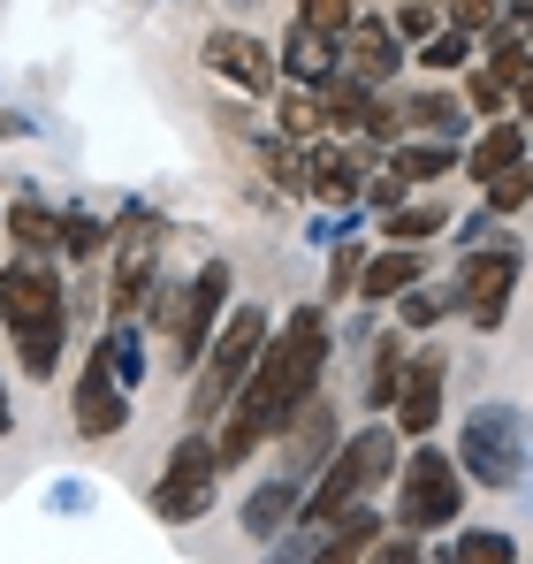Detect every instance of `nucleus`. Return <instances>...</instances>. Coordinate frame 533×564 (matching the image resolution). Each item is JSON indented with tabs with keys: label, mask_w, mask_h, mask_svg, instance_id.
Returning <instances> with one entry per match:
<instances>
[{
	"label": "nucleus",
	"mask_w": 533,
	"mask_h": 564,
	"mask_svg": "<svg viewBox=\"0 0 533 564\" xmlns=\"http://www.w3.org/2000/svg\"><path fill=\"white\" fill-rule=\"evenodd\" d=\"M274 443H290V473H320V458L344 443V435H336V404H320V397H313V404H305Z\"/></svg>",
	"instance_id": "nucleus-18"
},
{
	"label": "nucleus",
	"mask_w": 533,
	"mask_h": 564,
	"mask_svg": "<svg viewBox=\"0 0 533 564\" xmlns=\"http://www.w3.org/2000/svg\"><path fill=\"white\" fill-rule=\"evenodd\" d=\"M449 557L457 564H519V542L503 527H465V534H449Z\"/></svg>",
	"instance_id": "nucleus-32"
},
{
	"label": "nucleus",
	"mask_w": 533,
	"mask_h": 564,
	"mask_svg": "<svg viewBox=\"0 0 533 564\" xmlns=\"http://www.w3.org/2000/svg\"><path fill=\"white\" fill-rule=\"evenodd\" d=\"M389 23H396V39H404V46H420V39L443 23V0H396V8H389Z\"/></svg>",
	"instance_id": "nucleus-37"
},
{
	"label": "nucleus",
	"mask_w": 533,
	"mask_h": 564,
	"mask_svg": "<svg viewBox=\"0 0 533 564\" xmlns=\"http://www.w3.org/2000/svg\"><path fill=\"white\" fill-rule=\"evenodd\" d=\"M305 191H313L320 206H351L358 191H366V153L336 145V130L313 138V145H305Z\"/></svg>",
	"instance_id": "nucleus-15"
},
{
	"label": "nucleus",
	"mask_w": 533,
	"mask_h": 564,
	"mask_svg": "<svg viewBox=\"0 0 533 564\" xmlns=\"http://www.w3.org/2000/svg\"><path fill=\"white\" fill-rule=\"evenodd\" d=\"M297 503H305V473H274V480H260V488L244 496V534H252V542L290 534V527H297Z\"/></svg>",
	"instance_id": "nucleus-17"
},
{
	"label": "nucleus",
	"mask_w": 533,
	"mask_h": 564,
	"mask_svg": "<svg viewBox=\"0 0 533 564\" xmlns=\"http://www.w3.org/2000/svg\"><path fill=\"white\" fill-rule=\"evenodd\" d=\"M0 328L15 336V359L23 381H46L62 367V344H69V297L62 275L46 268V252H15L0 268Z\"/></svg>",
	"instance_id": "nucleus-2"
},
{
	"label": "nucleus",
	"mask_w": 533,
	"mask_h": 564,
	"mask_svg": "<svg viewBox=\"0 0 533 564\" xmlns=\"http://www.w3.org/2000/svg\"><path fill=\"white\" fill-rule=\"evenodd\" d=\"M511 107H519V122H526V130H533V69H526V77H519V85H511Z\"/></svg>",
	"instance_id": "nucleus-42"
},
{
	"label": "nucleus",
	"mask_w": 533,
	"mask_h": 564,
	"mask_svg": "<svg viewBox=\"0 0 533 564\" xmlns=\"http://www.w3.org/2000/svg\"><path fill=\"white\" fill-rule=\"evenodd\" d=\"M404 176H396V169H389V176H366V198H373V206H381V214H389V206H404Z\"/></svg>",
	"instance_id": "nucleus-41"
},
{
	"label": "nucleus",
	"mask_w": 533,
	"mask_h": 564,
	"mask_svg": "<svg viewBox=\"0 0 533 564\" xmlns=\"http://www.w3.org/2000/svg\"><path fill=\"white\" fill-rule=\"evenodd\" d=\"M274 130L282 138H297V145H313V138H328V107L313 85H290V93H274Z\"/></svg>",
	"instance_id": "nucleus-24"
},
{
	"label": "nucleus",
	"mask_w": 533,
	"mask_h": 564,
	"mask_svg": "<svg viewBox=\"0 0 533 564\" xmlns=\"http://www.w3.org/2000/svg\"><path fill=\"white\" fill-rule=\"evenodd\" d=\"M229 290H237V268H229V260H206V268L191 275L183 321H176V336H168V359H176L183 375H191V367H198V351L214 344V328H221V313H229Z\"/></svg>",
	"instance_id": "nucleus-10"
},
{
	"label": "nucleus",
	"mask_w": 533,
	"mask_h": 564,
	"mask_svg": "<svg viewBox=\"0 0 533 564\" xmlns=\"http://www.w3.org/2000/svg\"><path fill=\"white\" fill-rule=\"evenodd\" d=\"M519 161H526V122H511V115H503V122H488V130H480V145L457 161V176L496 184V176H503V169H519Z\"/></svg>",
	"instance_id": "nucleus-19"
},
{
	"label": "nucleus",
	"mask_w": 533,
	"mask_h": 564,
	"mask_svg": "<svg viewBox=\"0 0 533 564\" xmlns=\"http://www.w3.org/2000/svg\"><path fill=\"white\" fill-rule=\"evenodd\" d=\"M206 69L214 77H229L237 93H252V99H274L282 93V62H274V46H266L260 31H237V23H221V31H206Z\"/></svg>",
	"instance_id": "nucleus-11"
},
{
	"label": "nucleus",
	"mask_w": 533,
	"mask_h": 564,
	"mask_svg": "<svg viewBox=\"0 0 533 564\" xmlns=\"http://www.w3.org/2000/svg\"><path fill=\"white\" fill-rule=\"evenodd\" d=\"M358 15V0H297V23H313V31H328V39H344Z\"/></svg>",
	"instance_id": "nucleus-38"
},
{
	"label": "nucleus",
	"mask_w": 533,
	"mask_h": 564,
	"mask_svg": "<svg viewBox=\"0 0 533 564\" xmlns=\"http://www.w3.org/2000/svg\"><path fill=\"white\" fill-rule=\"evenodd\" d=\"M15 435V404H8V381H0V443Z\"/></svg>",
	"instance_id": "nucleus-44"
},
{
	"label": "nucleus",
	"mask_w": 533,
	"mask_h": 564,
	"mask_svg": "<svg viewBox=\"0 0 533 564\" xmlns=\"http://www.w3.org/2000/svg\"><path fill=\"white\" fill-rule=\"evenodd\" d=\"M161 245H168V221L153 206H122L115 221V282H107V313L115 321H138L153 282H161Z\"/></svg>",
	"instance_id": "nucleus-7"
},
{
	"label": "nucleus",
	"mask_w": 533,
	"mask_h": 564,
	"mask_svg": "<svg viewBox=\"0 0 533 564\" xmlns=\"http://www.w3.org/2000/svg\"><path fill=\"white\" fill-rule=\"evenodd\" d=\"M389 305H396V321L420 336V328H435V321H449V313H457V282H427V275H420L412 290H396Z\"/></svg>",
	"instance_id": "nucleus-25"
},
{
	"label": "nucleus",
	"mask_w": 533,
	"mask_h": 564,
	"mask_svg": "<svg viewBox=\"0 0 533 564\" xmlns=\"http://www.w3.org/2000/svg\"><path fill=\"white\" fill-rule=\"evenodd\" d=\"M420 275H427V252H420V245H389L381 260H366V268H358V297L389 305L396 290H412Z\"/></svg>",
	"instance_id": "nucleus-20"
},
{
	"label": "nucleus",
	"mask_w": 533,
	"mask_h": 564,
	"mask_svg": "<svg viewBox=\"0 0 533 564\" xmlns=\"http://www.w3.org/2000/svg\"><path fill=\"white\" fill-rule=\"evenodd\" d=\"M472 46H480V39H472L465 23H449V15H443V23H435V31H427V39L412 46V62H420L427 77H457V69L472 62Z\"/></svg>",
	"instance_id": "nucleus-22"
},
{
	"label": "nucleus",
	"mask_w": 533,
	"mask_h": 564,
	"mask_svg": "<svg viewBox=\"0 0 533 564\" xmlns=\"http://www.w3.org/2000/svg\"><path fill=\"white\" fill-rule=\"evenodd\" d=\"M404 367H412V344H404V336H381V344H373V375H366V404H373V412H389V404H396Z\"/></svg>",
	"instance_id": "nucleus-30"
},
{
	"label": "nucleus",
	"mask_w": 533,
	"mask_h": 564,
	"mask_svg": "<svg viewBox=\"0 0 533 564\" xmlns=\"http://www.w3.org/2000/svg\"><path fill=\"white\" fill-rule=\"evenodd\" d=\"M404 62H412V46L396 39V23H389V15H351V31H344V69H351V77L389 85Z\"/></svg>",
	"instance_id": "nucleus-14"
},
{
	"label": "nucleus",
	"mask_w": 533,
	"mask_h": 564,
	"mask_svg": "<svg viewBox=\"0 0 533 564\" xmlns=\"http://www.w3.org/2000/svg\"><path fill=\"white\" fill-rule=\"evenodd\" d=\"M480 191H488V214H519V206L533 198V153L519 161V169H503L496 184H480Z\"/></svg>",
	"instance_id": "nucleus-36"
},
{
	"label": "nucleus",
	"mask_w": 533,
	"mask_h": 564,
	"mask_svg": "<svg viewBox=\"0 0 533 564\" xmlns=\"http://www.w3.org/2000/svg\"><path fill=\"white\" fill-rule=\"evenodd\" d=\"M519 282H526V245H519V237H503V245H472L465 268H457V313H465L472 328H503Z\"/></svg>",
	"instance_id": "nucleus-8"
},
{
	"label": "nucleus",
	"mask_w": 533,
	"mask_h": 564,
	"mask_svg": "<svg viewBox=\"0 0 533 564\" xmlns=\"http://www.w3.org/2000/svg\"><path fill=\"white\" fill-rule=\"evenodd\" d=\"M130 381L107 367V351H85V375H77V389H69V420H77V435L85 443H107V435H122L130 427Z\"/></svg>",
	"instance_id": "nucleus-12"
},
{
	"label": "nucleus",
	"mask_w": 533,
	"mask_h": 564,
	"mask_svg": "<svg viewBox=\"0 0 533 564\" xmlns=\"http://www.w3.org/2000/svg\"><path fill=\"white\" fill-rule=\"evenodd\" d=\"M511 23H519V39H526V46H533V15H511Z\"/></svg>",
	"instance_id": "nucleus-45"
},
{
	"label": "nucleus",
	"mask_w": 533,
	"mask_h": 564,
	"mask_svg": "<svg viewBox=\"0 0 533 564\" xmlns=\"http://www.w3.org/2000/svg\"><path fill=\"white\" fill-rule=\"evenodd\" d=\"M107 245H115V229H107L91 206H69V214H62V245H54L62 260H99Z\"/></svg>",
	"instance_id": "nucleus-31"
},
{
	"label": "nucleus",
	"mask_w": 533,
	"mask_h": 564,
	"mask_svg": "<svg viewBox=\"0 0 533 564\" xmlns=\"http://www.w3.org/2000/svg\"><path fill=\"white\" fill-rule=\"evenodd\" d=\"M214 480H221V443H214L206 427H191L176 451H168V473L153 480V511H161L168 527L206 519V511H214Z\"/></svg>",
	"instance_id": "nucleus-9"
},
{
	"label": "nucleus",
	"mask_w": 533,
	"mask_h": 564,
	"mask_svg": "<svg viewBox=\"0 0 533 564\" xmlns=\"http://www.w3.org/2000/svg\"><path fill=\"white\" fill-rule=\"evenodd\" d=\"M443 15H449V23H465V31L480 39V31L503 23V0H443Z\"/></svg>",
	"instance_id": "nucleus-39"
},
{
	"label": "nucleus",
	"mask_w": 533,
	"mask_h": 564,
	"mask_svg": "<svg viewBox=\"0 0 533 564\" xmlns=\"http://www.w3.org/2000/svg\"><path fill=\"white\" fill-rule=\"evenodd\" d=\"M443 229H449L443 198H427V206H389V214H381V237H389V245H435Z\"/></svg>",
	"instance_id": "nucleus-29"
},
{
	"label": "nucleus",
	"mask_w": 533,
	"mask_h": 564,
	"mask_svg": "<svg viewBox=\"0 0 533 564\" xmlns=\"http://www.w3.org/2000/svg\"><path fill=\"white\" fill-rule=\"evenodd\" d=\"M389 169H396L404 184H443V176H457V145H449V138H420V145H389Z\"/></svg>",
	"instance_id": "nucleus-23"
},
{
	"label": "nucleus",
	"mask_w": 533,
	"mask_h": 564,
	"mask_svg": "<svg viewBox=\"0 0 533 564\" xmlns=\"http://www.w3.org/2000/svg\"><path fill=\"white\" fill-rule=\"evenodd\" d=\"M328 359H336V328H328V305H297L274 336L260 344L244 389L229 397V412L214 420V443H221V473L260 458V443H274L328 381Z\"/></svg>",
	"instance_id": "nucleus-1"
},
{
	"label": "nucleus",
	"mask_w": 533,
	"mask_h": 564,
	"mask_svg": "<svg viewBox=\"0 0 533 564\" xmlns=\"http://www.w3.org/2000/svg\"><path fill=\"white\" fill-rule=\"evenodd\" d=\"M381 85H366L351 69H336L328 85H320V107H328V130H366V107H373Z\"/></svg>",
	"instance_id": "nucleus-27"
},
{
	"label": "nucleus",
	"mask_w": 533,
	"mask_h": 564,
	"mask_svg": "<svg viewBox=\"0 0 533 564\" xmlns=\"http://www.w3.org/2000/svg\"><path fill=\"white\" fill-rule=\"evenodd\" d=\"M0 138H31V115L23 107H0Z\"/></svg>",
	"instance_id": "nucleus-43"
},
{
	"label": "nucleus",
	"mask_w": 533,
	"mask_h": 564,
	"mask_svg": "<svg viewBox=\"0 0 533 564\" xmlns=\"http://www.w3.org/2000/svg\"><path fill=\"white\" fill-rule=\"evenodd\" d=\"M443 389H449V359H443V351H420V359L404 367L396 404H389L396 435H435V427H443Z\"/></svg>",
	"instance_id": "nucleus-13"
},
{
	"label": "nucleus",
	"mask_w": 533,
	"mask_h": 564,
	"mask_svg": "<svg viewBox=\"0 0 533 564\" xmlns=\"http://www.w3.org/2000/svg\"><path fill=\"white\" fill-rule=\"evenodd\" d=\"M260 344H266V313L260 305H237V313L214 328V344H206L198 367H191V397H183V420H191V427H214V420L229 412V397L244 389Z\"/></svg>",
	"instance_id": "nucleus-4"
},
{
	"label": "nucleus",
	"mask_w": 533,
	"mask_h": 564,
	"mask_svg": "<svg viewBox=\"0 0 533 564\" xmlns=\"http://www.w3.org/2000/svg\"><path fill=\"white\" fill-rule=\"evenodd\" d=\"M260 169H266V184L305 191V145L297 138H260Z\"/></svg>",
	"instance_id": "nucleus-35"
},
{
	"label": "nucleus",
	"mask_w": 533,
	"mask_h": 564,
	"mask_svg": "<svg viewBox=\"0 0 533 564\" xmlns=\"http://www.w3.org/2000/svg\"><path fill=\"white\" fill-rule=\"evenodd\" d=\"M404 466V451H396V427L389 420H373V427H358L344 435L336 451H328V466L320 480H305V503H297V527H328V519H344L351 503H366L389 473Z\"/></svg>",
	"instance_id": "nucleus-3"
},
{
	"label": "nucleus",
	"mask_w": 533,
	"mask_h": 564,
	"mask_svg": "<svg viewBox=\"0 0 533 564\" xmlns=\"http://www.w3.org/2000/svg\"><path fill=\"white\" fill-rule=\"evenodd\" d=\"M457 77H465V85H457V93H465V107H472V115H488V122H503V115H511V85H503V77H496V69H488V62H480V69H472V62H465V69H457Z\"/></svg>",
	"instance_id": "nucleus-33"
},
{
	"label": "nucleus",
	"mask_w": 533,
	"mask_h": 564,
	"mask_svg": "<svg viewBox=\"0 0 533 564\" xmlns=\"http://www.w3.org/2000/svg\"><path fill=\"white\" fill-rule=\"evenodd\" d=\"M0 229L15 237V252H54V245H62V214L39 206V198H15V206L0 214Z\"/></svg>",
	"instance_id": "nucleus-26"
},
{
	"label": "nucleus",
	"mask_w": 533,
	"mask_h": 564,
	"mask_svg": "<svg viewBox=\"0 0 533 564\" xmlns=\"http://www.w3.org/2000/svg\"><path fill=\"white\" fill-rule=\"evenodd\" d=\"M404 130H420V138H465V93H412L404 99Z\"/></svg>",
	"instance_id": "nucleus-21"
},
{
	"label": "nucleus",
	"mask_w": 533,
	"mask_h": 564,
	"mask_svg": "<svg viewBox=\"0 0 533 564\" xmlns=\"http://www.w3.org/2000/svg\"><path fill=\"white\" fill-rule=\"evenodd\" d=\"M373 542H381V519L373 511H344V519H328V534H320V557L344 564V557H373Z\"/></svg>",
	"instance_id": "nucleus-28"
},
{
	"label": "nucleus",
	"mask_w": 533,
	"mask_h": 564,
	"mask_svg": "<svg viewBox=\"0 0 533 564\" xmlns=\"http://www.w3.org/2000/svg\"><path fill=\"white\" fill-rule=\"evenodd\" d=\"M465 488H472V480H465V466L420 435V451L396 466V527H412V534H443V527H457Z\"/></svg>",
	"instance_id": "nucleus-5"
},
{
	"label": "nucleus",
	"mask_w": 533,
	"mask_h": 564,
	"mask_svg": "<svg viewBox=\"0 0 533 564\" xmlns=\"http://www.w3.org/2000/svg\"><path fill=\"white\" fill-rule=\"evenodd\" d=\"M99 351H107V367L130 381V389L145 381V336H138V321H115V328L99 336Z\"/></svg>",
	"instance_id": "nucleus-34"
},
{
	"label": "nucleus",
	"mask_w": 533,
	"mask_h": 564,
	"mask_svg": "<svg viewBox=\"0 0 533 564\" xmlns=\"http://www.w3.org/2000/svg\"><path fill=\"white\" fill-rule=\"evenodd\" d=\"M274 62H282V85H328L336 69H344V39H328V31H313V23H290L282 31V46H274Z\"/></svg>",
	"instance_id": "nucleus-16"
},
{
	"label": "nucleus",
	"mask_w": 533,
	"mask_h": 564,
	"mask_svg": "<svg viewBox=\"0 0 533 564\" xmlns=\"http://www.w3.org/2000/svg\"><path fill=\"white\" fill-rule=\"evenodd\" d=\"M457 466L472 488H519L526 480V435L511 404H472L457 420Z\"/></svg>",
	"instance_id": "nucleus-6"
},
{
	"label": "nucleus",
	"mask_w": 533,
	"mask_h": 564,
	"mask_svg": "<svg viewBox=\"0 0 533 564\" xmlns=\"http://www.w3.org/2000/svg\"><path fill=\"white\" fill-rule=\"evenodd\" d=\"M358 268H366V260H358V245H351V237H336V268H328V297H344V290L358 282Z\"/></svg>",
	"instance_id": "nucleus-40"
}]
</instances>
